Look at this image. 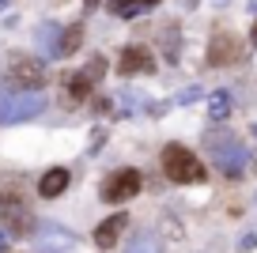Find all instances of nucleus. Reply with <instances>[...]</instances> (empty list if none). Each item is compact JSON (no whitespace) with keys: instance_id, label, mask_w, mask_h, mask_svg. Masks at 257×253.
<instances>
[{"instance_id":"f257e3e1","label":"nucleus","mask_w":257,"mask_h":253,"mask_svg":"<svg viewBox=\"0 0 257 253\" xmlns=\"http://www.w3.org/2000/svg\"><path fill=\"white\" fill-rule=\"evenodd\" d=\"M163 174L174 185H193V182H204V163L185 144H167L163 148Z\"/></svg>"},{"instance_id":"f03ea898","label":"nucleus","mask_w":257,"mask_h":253,"mask_svg":"<svg viewBox=\"0 0 257 253\" xmlns=\"http://www.w3.org/2000/svg\"><path fill=\"white\" fill-rule=\"evenodd\" d=\"M46 79H49V72H46V64H42L38 57L16 53L8 61V83L16 91H38V87H46Z\"/></svg>"},{"instance_id":"7ed1b4c3","label":"nucleus","mask_w":257,"mask_h":253,"mask_svg":"<svg viewBox=\"0 0 257 253\" xmlns=\"http://www.w3.org/2000/svg\"><path fill=\"white\" fill-rule=\"evenodd\" d=\"M140 189H144V174L137 166H121L102 182V200L106 204H121V200H133Z\"/></svg>"},{"instance_id":"20e7f679","label":"nucleus","mask_w":257,"mask_h":253,"mask_svg":"<svg viewBox=\"0 0 257 253\" xmlns=\"http://www.w3.org/2000/svg\"><path fill=\"white\" fill-rule=\"evenodd\" d=\"M0 215H4V227H8L12 234H31V230H34L31 208L23 204V197H19L16 189L0 193Z\"/></svg>"},{"instance_id":"39448f33","label":"nucleus","mask_w":257,"mask_h":253,"mask_svg":"<svg viewBox=\"0 0 257 253\" xmlns=\"http://www.w3.org/2000/svg\"><path fill=\"white\" fill-rule=\"evenodd\" d=\"M208 144H212V151H216V163H219V170L223 174H242L246 170V148H242L234 136H208Z\"/></svg>"},{"instance_id":"423d86ee","label":"nucleus","mask_w":257,"mask_h":253,"mask_svg":"<svg viewBox=\"0 0 257 253\" xmlns=\"http://www.w3.org/2000/svg\"><path fill=\"white\" fill-rule=\"evenodd\" d=\"M242 38L231 31H216L212 34V46H208V64H216V68H231V64L242 61Z\"/></svg>"},{"instance_id":"0eeeda50","label":"nucleus","mask_w":257,"mask_h":253,"mask_svg":"<svg viewBox=\"0 0 257 253\" xmlns=\"http://www.w3.org/2000/svg\"><path fill=\"white\" fill-rule=\"evenodd\" d=\"M121 76H137V72H155V57L148 46H125L121 49V61H117Z\"/></svg>"},{"instance_id":"6e6552de","label":"nucleus","mask_w":257,"mask_h":253,"mask_svg":"<svg viewBox=\"0 0 257 253\" xmlns=\"http://www.w3.org/2000/svg\"><path fill=\"white\" fill-rule=\"evenodd\" d=\"M128 227V215L125 212H117V215H110V219H102L95 227V245H102V249H110V245H117V238H121V230Z\"/></svg>"},{"instance_id":"1a4fd4ad","label":"nucleus","mask_w":257,"mask_h":253,"mask_svg":"<svg viewBox=\"0 0 257 253\" xmlns=\"http://www.w3.org/2000/svg\"><path fill=\"white\" fill-rule=\"evenodd\" d=\"M68 189V170H64V166H53V170H46V174H42V182H38V193L42 197H61V193Z\"/></svg>"},{"instance_id":"9d476101","label":"nucleus","mask_w":257,"mask_h":253,"mask_svg":"<svg viewBox=\"0 0 257 253\" xmlns=\"http://www.w3.org/2000/svg\"><path fill=\"white\" fill-rule=\"evenodd\" d=\"M80 46H83V27H80V23L64 27V31H61V42H57V57H68V53H76Z\"/></svg>"},{"instance_id":"9b49d317","label":"nucleus","mask_w":257,"mask_h":253,"mask_svg":"<svg viewBox=\"0 0 257 253\" xmlns=\"http://www.w3.org/2000/svg\"><path fill=\"white\" fill-rule=\"evenodd\" d=\"M155 4H159V0H113L110 12H113V16H121V19H128V16H140V12L155 8Z\"/></svg>"},{"instance_id":"f8f14e48","label":"nucleus","mask_w":257,"mask_h":253,"mask_svg":"<svg viewBox=\"0 0 257 253\" xmlns=\"http://www.w3.org/2000/svg\"><path fill=\"white\" fill-rule=\"evenodd\" d=\"M42 110V98H27V102H19V98H16V102H12L8 106V113H4V117H12V121H23V117H34V113H38Z\"/></svg>"},{"instance_id":"ddd939ff","label":"nucleus","mask_w":257,"mask_h":253,"mask_svg":"<svg viewBox=\"0 0 257 253\" xmlns=\"http://www.w3.org/2000/svg\"><path fill=\"white\" fill-rule=\"evenodd\" d=\"M227 110H231V91H216L208 98V113L212 117H227Z\"/></svg>"},{"instance_id":"4468645a","label":"nucleus","mask_w":257,"mask_h":253,"mask_svg":"<svg viewBox=\"0 0 257 253\" xmlns=\"http://www.w3.org/2000/svg\"><path fill=\"white\" fill-rule=\"evenodd\" d=\"M68 95H72V102H83V98L91 95V79L87 76H72L68 79Z\"/></svg>"},{"instance_id":"2eb2a0df","label":"nucleus","mask_w":257,"mask_h":253,"mask_svg":"<svg viewBox=\"0 0 257 253\" xmlns=\"http://www.w3.org/2000/svg\"><path fill=\"white\" fill-rule=\"evenodd\" d=\"M128 253H159V242L152 234H137V242L128 245Z\"/></svg>"},{"instance_id":"dca6fc26","label":"nucleus","mask_w":257,"mask_h":253,"mask_svg":"<svg viewBox=\"0 0 257 253\" xmlns=\"http://www.w3.org/2000/svg\"><path fill=\"white\" fill-rule=\"evenodd\" d=\"M102 72H106V61H102V57H91V61H87V68H83V76H87L91 83H95V79H102Z\"/></svg>"},{"instance_id":"f3484780","label":"nucleus","mask_w":257,"mask_h":253,"mask_svg":"<svg viewBox=\"0 0 257 253\" xmlns=\"http://www.w3.org/2000/svg\"><path fill=\"white\" fill-rule=\"evenodd\" d=\"M57 34H61V31H57L53 23H49V27H42V46H46L49 53H57V42H61V38H57Z\"/></svg>"},{"instance_id":"a211bd4d","label":"nucleus","mask_w":257,"mask_h":253,"mask_svg":"<svg viewBox=\"0 0 257 253\" xmlns=\"http://www.w3.org/2000/svg\"><path fill=\"white\" fill-rule=\"evenodd\" d=\"M197 95H201V87H185L182 95H178V102H193V98H197Z\"/></svg>"},{"instance_id":"6ab92c4d","label":"nucleus","mask_w":257,"mask_h":253,"mask_svg":"<svg viewBox=\"0 0 257 253\" xmlns=\"http://www.w3.org/2000/svg\"><path fill=\"white\" fill-rule=\"evenodd\" d=\"M253 245H257V234H246V238H242V245H238V249H253Z\"/></svg>"},{"instance_id":"aec40b11","label":"nucleus","mask_w":257,"mask_h":253,"mask_svg":"<svg viewBox=\"0 0 257 253\" xmlns=\"http://www.w3.org/2000/svg\"><path fill=\"white\" fill-rule=\"evenodd\" d=\"M8 249V234H4V230H0V253Z\"/></svg>"},{"instance_id":"412c9836","label":"nucleus","mask_w":257,"mask_h":253,"mask_svg":"<svg viewBox=\"0 0 257 253\" xmlns=\"http://www.w3.org/2000/svg\"><path fill=\"white\" fill-rule=\"evenodd\" d=\"M253 42H257V23H253Z\"/></svg>"}]
</instances>
